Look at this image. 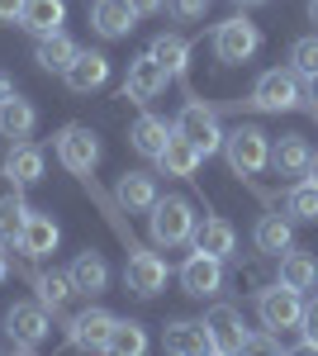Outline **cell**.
Here are the masks:
<instances>
[{
	"mask_svg": "<svg viewBox=\"0 0 318 356\" xmlns=\"http://www.w3.org/2000/svg\"><path fill=\"white\" fill-rule=\"evenodd\" d=\"M195 209H190V200H181V195H166L161 200L157 195V204L148 209V238L157 247H186L195 243Z\"/></svg>",
	"mask_w": 318,
	"mask_h": 356,
	"instance_id": "1",
	"label": "cell"
},
{
	"mask_svg": "<svg viewBox=\"0 0 318 356\" xmlns=\"http://www.w3.org/2000/svg\"><path fill=\"white\" fill-rule=\"evenodd\" d=\"M247 105L262 114H285V110H299L304 105V86H299V72L294 67H271L257 76L252 86V95H247Z\"/></svg>",
	"mask_w": 318,
	"mask_h": 356,
	"instance_id": "2",
	"label": "cell"
},
{
	"mask_svg": "<svg viewBox=\"0 0 318 356\" xmlns=\"http://www.w3.org/2000/svg\"><path fill=\"white\" fill-rule=\"evenodd\" d=\"M223 157H228V166L238 176H257V171L271 166V138L262 129H252V124H238V129L223 134Z\"/></svg>",
	"mask_w": 318,
	"mask_h": 356,
	"instance_id": "3",
	"label": "cell"
},
{
	"mask_svg": "<svg viewBox=\"0 0 318 356\" xmlns=\"http://www.w3.org/2000/svg\"><path fill=\"white\" fill-rule=\"evenodd\" d=\"M257 314H262V328H271V332L299 328V318H304V290L276 280V285L257 290Z\"/></svg>",
	"mask_w": 318,
	"mask_h": 356,
	"instance_id": "4",
	"label": "cell"
},
{
	"mask_svg": "<svg viewBox=\"0 0 318 356\" xmlns=\"http://www.w3.org/2000/svg\"><path fill=\"white\" fill-rule=\"evenodd\" d=\"M257 48H262V29L252 24L247 15H233V19H223V24L214 29V57H218V62H228V67L252 62Z\"/></svg>",
	"mask_w": 318,
	"mask_h": 356,
	"instance_id": "5",
	"label": "cell"
},
{
	"mask_svg": "<svg viewBox=\"0 0 318 356\" xmlns=\"http://www.w3.org/2000/svg\"><path fill=\"white\" fill-rule=\"evenodd\" d=\"M171 129H176L181 138H190L205 157H209V152H223V129H218V114H214L205 100H186Z\"/></svg>",
	"mask_w": 318,
	"mask_h": 356,
	"instance_id": "6",
	"label": "cell"
},
{
	"mask_svg": "<svg viewBox=\"0 0 318 356\" xmlns=\"http://www.w3.org/2000/svg\"><path fill=\"white\" fill-rule=\"evenodd\" d=\"M48 328H53V318L43 304H10V314H5V332H10L15 352H38Z\"/></svg>",
	"mask_w": 318,
	"mask_h": 356,
	"instance_id": "7",
	"label": "cell"
},
{
	"mask_svg": "<svg viewBox=\"0 0 318 356\" xmlns=\"http://www.w3.org/2000/svg\"><path fill=\"white\" fill-rule=\"evenodd\" d=\"M57 162L67 166L72 176H90L95 162H100V138L90 134L86 124H67L57 134Z\"/></svg>",
	"mask_w": 318,
	"mask_h": 356,
	"instance_id": "8",
	"label": "cell"
},
{
	"mask_svg": "<svg viewBox=\"0 0 318 356\" xmlns=\"http://www.w3.org/2000/svg\"><path fill=\"white\" fill-rule=\"evenodd\" d=\"M124 285H129L138 300H152L166 290V261L148 247H133L129 252V266H124Z\"/></svg>",
	"mask_w": 318,
	"mask_h": 356,
	"instance_id": "9",
	"label": "cell"
},
{
	"mask_svg": "<svg viewBox=\"0 0 318 356\" xmlns=\"http://www.w3.org/2000/svg\"><path fill=\"white\" fill-rule=\"evenodd\" d=\"M166 81H171V72H166L152 53L133 57V62H129V76H124V100L148 105V100H157L161 90H166Z\"/></svg>",
	"mask_w": 318,
	"mask_h": 356,
	"instance_id": "10",
	"label": "cell"
},
{
	"mask_svg": "<svg viewBox=\"0 0 318 356\" xmlns=\"http://www.w3.org/2000/svg\"><path fill=\"white\" fill-rule=\"evenodd\" d=\"M181 290H186L190 300H214L223 290V261L195 247L186 257V266H181Z\"/></svg>",
	"mask_w": 318,
	"mask_h": 356,
	"instance_id": "11",
	"label": "cell"
},
{
	"mask_svg": "<svg viewBox=\"0 0 318 356\" xmlns=\"http://www.w3.org/2000/svg\"><path fill=\"white\" fill-rule=\"evenodd\" d=\"M205 328H209V342L214 352L233 356V352H247V323H242V314L233 309V304H214L209 314H205Z\"/></svg>",
	"mask_w": 318,
	"mask_h": 356,
	"instance_id": "12",
	"label": "cell"
},
{
	"mask_svg": "<svg viewBox=\"0 0 318 356\" xmlns=\"http://www.w3.org/2000/svg\"><path fill=\"white\" fill-rule=\"evenodd\" d=\"M109 328H114V314L100 309V304H90V309H81L77 318L67 323V342L81 347V352H105Z\"/></svg>",
	"mask_w": 318,
	"mask_h": 356,
	"instance_id": "13",
	"label": "cell"
},
{
	"mask_svg": "<svg viewBox=\"0 0 318 356\" xmlns=\"http://www.w3.org/2000/svg\"><path fill=\"white\" fill-rule=\"evenodd\" d=\"M43 147H38V143H29V138H19V143H10V152H5V166H0V171H5V181H10V186H19V191H24V186H33V181H43Z\"/></svg>",
	"mask_w": 318,
	"mask_h": 356,
	"instance_id": "14",
	"label": "cell"
},
{
	"mask_svg": "<svg viewBox=\"0 0 318 356\" xmlns=\"http://www.w3.org/2000/svg\"><path fill=\"white\" fill-rule=\"evenodd\" d=\"M161 347L176 352V356H205V352H214L205 318H176V323H166V328H161Z\"/></svg>",
	"mask_w": 318,
	"mask_h": 356,
	"instance_id": "15",
	"label": "cell"
},
{
	"mask_svg": "<svg viewBox=\"0 0 318 356\" xmlns=\"http://www.w3.org/2000/svg\"><path fill=\"white\" fill-rule=\"evenodd\" d=\"M62 81H67V90H77V95L100 90V86L109 81V57H105V53H77L72 62H67Z\"/></svg>",
	"mask_w": 318,
	"mask_h": 356,
	"instance_id": "16",
	"label": "cell"
},
{
	"mask_svg": "<svg viewBox=\"0 0 318 356\" xmlns=\"http://www.w3.org/2000/svg\"><path fill=\"white\" fill-rule=\"evenodd\" d=\"M114 204L129 209V214H148V209L157 204V181H152L148 171H124V176L114 181Z\"/></svg>",
	"mask_w": 318,
	"mask_h": 356,
	"instance_id": "17",
	"label": "cell"
},
{
	"mask_svg": "<svg viewBox=\"0 0 318 356\" xmlns=\"http://www.w3.org/2000/svg\"><path fill=\"white\" fill-rule=\"evenodd\" d=\"M57 223L53 214H38V209H29V223H24V233H19V252H24L29 261H48L57 252Z\"/></svg>",
	"mask_w": 318,
	"mask_h": 356,
	"instance_id": "18",
	"label": "cell"
},
{
	"mask_svg": "<svg viewBox=\"0 0 318 356\" xmlns=\"http://www.w3.org/2000/svg\"><path fill=\"white\" fill-rule=\"evenodd\" d=\"M171 124L166 119H157V114H138L133 119V129H129V143H133V152L138 157H148V162H157L161 152H166V143H171Z\"/></svg>",
	"mask_w": 318,
	"mask_h": 356,
	"instance_id": "19",
	"label": "cell"
},
{
	"mask_svg": "<svg viewBox=\"0 0 318 356\" xmlns=\"http://www.w3.org/2000/svg\"><path fill=\"white\" fill-rule=\"evenodd\" d=\"M138 19V10H133V0H95V10H90V29L100 33V38H124Z\"/></svg>",
	"mask_w": 318,
	"mask_h": 356,
	"instance_id": "20",
	"label": "cell"
},
{
	"mask_svg": "<svg viewBox=\"0 0 318 356\" xmlns=\"http://www.w3.org/2000/svg\"><path fill=\"white\" fill-rule=\"evenodd\" d=\"M195 247L218 257V261H233L238 257V233H233L228 219H205V223H195Z\"/></svg>",
	"mask_w": 318,
	"mask_h": 356,
	"instance_id": "21",
	"label": "cell"
},
{
	"mask_svg": "<svg viewBox=\"0 0 318 356\" xmlns=\"http://www.w3.org/2000/svg\"><path fill=\"white\" fill-rule=\"evenodd\" d=\"M309 157H314V152H309V143L299 134H285V138L271 143V171H276V176H304V171H309Z\"/></svg>",
	"mask_w": 318,
	"mask_h": 356,
	"instance_id": "22",
	"label": "cell"
},
{
	"mask_svg": "<svg viewBox=\"0 0 318 356\" xmlns=\"http://www.w3.org/2000/svg\"><path fill=\"white\" fill-rule=\"evenodd\" d=\"M33 124H38V110L29 105V100L19 95V90L0 100V138L19 143V138H29V134H33Z\"/></svg>",
	"mask_w": 318,
	"mask_h": 356,
	"instance_id": "23",
	"label": "cell"
},
{
	"mask_svg": "<svg viewBox=\"0 0 318 356\" xmlns=\"http://www.w3.org/2000/svg\"><path fill=\"white\" fill-rule=\"evenodd\" d=\"M252 243L262 257H280L285 247H294V228H290V214L280 219V214H262L257 228H252Z\"/></svg>",
	"mask_w": 318,
	"mask_h": 356,
	"instance_id": "24",
	"label": "cell"
},
{
	"mask_svg": "<svg viewBox=\"0 0 318 356\" xmlns=\"http://www.w3.org/2000/svg\"><path fill=\"white\" fill-rule=\"evenodd\" d=\"M72 285H77V295H86V300H90V295H100V290H105L109 285V266H105V257H100V252H77V261H72Z\"/></svg>",
	"mask_w": 318,
	"mask_h": 356,
	"instance_id": "25",
	"label": "cell"
},
{
	"mask_svg": "<svg viewBox=\"0 0 318 356\" xmlns=\"http://www.w3.org/2000/svg\"><path fill=\"white\" fill-rule=\"evenodd\" d=\"M62 19H67V5H62V0H24V15H19V24H24L33 38L57 33Z\"/></svg>",
	"mask_w": 318,
	"mask_h": 356,
	"instance_id": "26",
	"label": "cell"
},
{
	"mask_svg": "<svg viewBox=\"0 0 318 356\" xmlns=\"http://www.w3.org/2000/svg\"><path fill=\"white\" fill-rule=\"evenodd\" d=\"M200 162H205V152H200L190 138H181V134H171L166 152L157 157V166L166 171V176H195V171H200Z\"/></svg>",
	"mask_w": 318,
	"mask_h": 356,
	"instance_id": "27",
	"label": "cell"
},
{
	"mask_svg": "<svg viewBox=\"0 0 318 356\" xmlns=\"http://www.w3.org/2000/svg\"><path fill=\"white\" fill-rule=\"evenodd\" d=\"M24 223H29V204H24V195H19V186L10 195H0V243L10 247H19V233H24Z\"/></svg>",
	"mask_w": 318,
	"mask_h": 356,
	"instance_id": "28",
	"label": "cell"
},
{
	"mask_svg": "<svg viewBox=\"0 0 318 356\" xmlns=\"http://www.w3.org/2000/svg\"><path fill=\"white\" fill-rule=\"evenodd\" d=\"M29 280H33V290H38V304L53 309V314L77 295V285H72V275H67V271H29Z\"/></svg>",
	"mask_w": 318,
	"mask_h": 356,
	"instance_id": "29",
	"label": "cell"
},
{
	"mask_svg": "<svg viewBox=\"0 0 318 356\" xmlns=\"http://www.w3.org/2000/svg\"><path fill=\"white\" fill-rule=\"evenodd\" d=\"M280 280L294 285V290H314L318 285V261L309 252H299V247H285V252H280Z\"/></svg>",
	"mask_w": 318,
	"mask_h": 356,
	"instance_id": "30",
	"label": "cell"
},
{
	"mask_svg": "<svg viewBox=\"0 0 318 356\" xmlns=\"http://www.w3.org/2000/svg\"><path fill=\"white\" fill-rule=\"evenodd\" d=\"M105 352H114V356H143V352H148V332H143V323H138V318H114Z\"/></svg>",
	"mask_w": 318,
	"mask_h": 356,
	"instance_id": "31",
	"label": "cell"
},
{
	"mask_svg": "<svg viewBox=\"0 0 318 356\" xmlns=\"http://www.w3.org/2000/svg\"><path fill=\"white\" fill-rule=\"evenodd\" d=\"M77 53H81V48L67 38V33H62V29H57V33H48V38H38V53H33V62H38L43 72H67V62H72Z\"/></svg>",
	"mask_w": 318,
	"mask_h": 356,
	"instance_id": "32",
	"label": "cell"
},
{
	"mask_svg": "<svg viewBox=\"0 0 318 356\" xmlns=\"http://www.w3.org/2000/svg\"><path fill=\"white\" fill-rule=\"evenodd\" d=\"M285 214L290 223H318V186L314 181H299L285 191Z\"/></svg>",
	"mask_w": 318,
	"mask_h": 356,
	"instance_id": "33",
	"label": "cell"
},
{
	"mask_svg": "<svg viewBox=\"0 0 318 356\" xmlns=\"http://www.w3.org/2000/svg\"><path fill=\"white\" fill-rule=\"evenodd\" d=\"M148 53L157 57L161 67H166V72H171V76H176V72H186V57H190V43L186 38H181V33H157V38H152V48H148Z\"/></svg>",
	"mask_w": 318,
	"mask_h": 356,
	"instance_id": "34",
	"label": "cell"
},
{
	"mask_svg": "<svg viewBox=\"0 0 318 356\" xmlns=\"http://www.w3.org/2000/svg\"><path fill=\"white\" fill-rule=\"evenodd\" d=\"M290 67L299 72V81L318 76V33H314V38H299V43L290 48Z\"/></svg>",
	"mask_w": 318,
	"mask_h": 356,
	"instance_id": "35",
	"label": "cell"
},
{
	"mask_svg": "<svg viewBox=\"0 0 318 356\" xmlns=\"http://www.w3.org/2000/svg\"><path fill=\"white\" fill-rule=\"evenodd\" d=\"M299 332H304V337H299V347H304V352H318V300H309V304H304Z\"/></svg>",
	"mask_w": 318,
	"mask_h": 356,
	"instance_id": "36",
	"label": "cell"
},
{
	"mask_svg": "<svg viewBox=\"0 0 318 356\" xmlns=\"http://www.w3.org/2000/svg\"><path fill=\"white\" fill-rule=\"evenodd\" d=\"M166 10H171V15H176V19H200V15H205V10H209V0H166Z\"/></svg>",
	"mask_w": 318,
	"mask_h": 356,
	"instance_id": "37",
	"label": "cell"
},
{
	"mask_svg": "<svg viewBox=\"0 0 318 356\" xmlns=\"http://www.w3.org/2000/svg\"><path fill=\"white\" fill-rule=\"evenodd\" d=\"M247 352H280V332L266 328V337H257V332H252V337H247Z\"/></svg>",
	"mask_w": 318,
	"mask_h": 356,
	"instance_id": "38",
	"label": "cell"
},
{
	"mask_svg": "<svg viewBox=\"0 0 318 356\" xmlns=\"http://www.w3.org/2000/svg\"><path fill=\"white\" fill-rule=\"evenodd\" d=\"M24 15V0H0V24H19Z\"/></svg>",
	"mask_w": 318,
	"mask_h": 356,
	"instance_id": "39",
	"label": "cell"
},
{
	"mask_svg": "<svg viewBox=\"0 0 318 356\" xmlns=\"http://www.w3.org/2000/svg\"><path fill=\"white\" fill-rule=\"evenodd\" d=\"M133 10L138 15H157V10H166V0H133Z\"/></svg>",
	"mask_w": 318,
	"mask_h": 356,
	"instance_id": "40",
	"label": "cell"
},
{
	"mask_svg": "<svg viewBox=\"0 0 318 356\" xmlns=\"http://www.w3.org/2000/svg\"><path fill=\"white\" fill-rule=\"evenodd\" d=\"M5 275H10V247L0 243V280H5Z\"/></svg>",
	"mask_w": 318,
	"mask_h": 356,
	"instance_id": "41",
	"label": "cell"
},
{
	"mask_svg": "<svg viewBox=\"0 0 318 356\" xmlns=\"http://www.w3.org/2000/svg\"><path fill=\"white\" fill-rule=\"evenodd\" d=\"M5 95H15V81H10V76L0 72V100H5Z\"/></svg>",
	"mask_w": 318,
	"mask_h": 356,
	"instance_id": "42",
	"label": "cell"
},
{
	"mask_svg": "<svg viewBox=\"0 0 318 356\" xmlns=\"http://www.w3.org/2000/svg\"><path fill=\"white\" fill-rule=\"evenodd\" d=\"M304 86H309V100H314V105H318V76H309V81H304Z\"/></svg>",
	"mask_w": 318,
	"mask_h": 356,
	"instance_id": "43",
	"label": "cell"
},
{
	"mask_svg": "<svg viewBox=\"0 0 318 356\" xmlns=\"http://www.w3.org/2000/svg\"><path fill=\"white\" fill-rule=\"evenodd\" d=\"M309 181H314V186H318V152H314V157H309Z\"/></svg>",
	"mask_w": 318,
	"mask_h": 356,
	"instance_id": "44",
	"label": "cell"
},
{
	"mask_svg": "<svg viewBox=\"0 0 318 356\" xmlns=\"http://www.w3.org/2000/svg\"><path fill=\"white\" fill-rule=\"evenodd\" d=\"M233 5H238V10H247V5H266V0H233Z\"/></svg>",
	"mask_w": 318,
	"mask_h": 356,
	"instance_id": "45",
	"label": "cell"
},
{
	"mask_svg": "<svg viewBox=\"0 0 318 356\" xmlns=\"http://www.w3.org/2000/svg\"><path fill=\"white\" fill-rule=\"evenodd\" d=\"M309 15H314V24H318V0H309Z\"/></svg>",
	"mask_w": 318,
	"mask_h": 356,
	"instance_id": "46",
	"label": "cell"
}]
</instances>
